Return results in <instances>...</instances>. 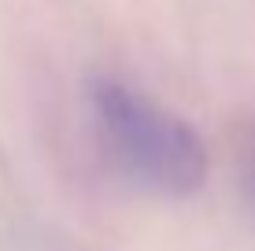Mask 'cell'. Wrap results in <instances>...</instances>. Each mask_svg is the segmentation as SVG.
I'll return each mask as SVG.
<instances>
[{"label":"cell","mask_w":255,"mask_h":251,"mask_svg":"<svg viewBox=\"0 0 255 251\" xmlns=\"http://www.w3.org/2000/svg\"><path fill=\"white\" fill-rule=\"evenodd\" d=\"M85 100L108 163L133 188L166 200H185L204 188L207 144L181 115L119 78H93Z\"/></svg>","instance_id":"6da1fadb"},{"label":"cell","mask_w":255,"mask_h":251,"mask_svg":"<svg viewBox=\"0 0 255 251\" xmlns=\"http://www.w3.org/2000/svg\"><path fill=\"white\" fill-rule=\"evenodd\" d=\"M244 185H248V192H252V203H255V137H252L248 152H244Z\"/></svg>","instance_id":"7a4b0ae2"}]
</instances>
